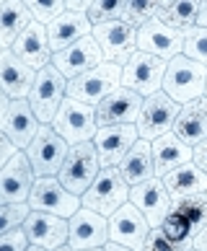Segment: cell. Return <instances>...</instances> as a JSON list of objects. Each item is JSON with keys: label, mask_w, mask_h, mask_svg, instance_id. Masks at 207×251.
<instances>
[{"label": "cell", "mask_w": 207, "mask_h": 251, "mask_svg": "<svg viewBox=\"0 0 207 251\" xmlns=\"http://www.w3.org/2000/svg\"><path fill=\"white\" fill-rule=\"evenodd\" d=\"M205 88H207V65L186 57V54H176L174 60L166 62L163 91L181 106L202 99Z\"/></svg>", "instance_id": "obj_1"}, {"label": "cell", "mask_w": 207, "mask_h": 251, "mask_svg": "<svg viewBox=\"0 0 207 251\" xmlns=\"http://www.w3.org/2000/svg\"><path fill=\"white\" fill-rule=\"evenodd\" d=\"M129 184L125 181V176L119 174L117 166H101L99 176L93 179V184L83 194V207L96 210L101 215L111 218L122 204L129 202Z\"/></svg>", "instance_id": "obj_2"}, {"label": "cell", "mask_w": 207, "mask_h": 251, "mask_svg": "<svg viewBox=\"0 0 207 251\" xmlns=\"http://www.w3.org/2000/svg\"><path fill=\"white\" fill-rule=\"evenodd\" d=\"M101 171V161H99V153H96V145L93 140L88 143H78V145H70L68 155L62 161V169L57 174L60 184L68 192L83 197L86 189L93 184V179L99 176Z\"/></svg>", "instance_id": "obj_3"}, {"label": "cell", "mask_w": 207, "mask_h": 251, "mask_svg": "<svg viewBox=\"0 0 207 251\" xmlns=\"http://www.w3.org/2000/svg\"><path fill=\"white\" fill-rule=\"evenodd\" d=\"M122 86V65L104 60L101 65H96L93 70L83 73V75L68 80V96L83 104L99 106L111 91H117Z\"/></svg>", "instance_id": "obj_4"}, {"label": "cell", "mask_w": 207, "mask_h": 251, "mask_svg": "<svg viewBox=\"0 0 207 251\" xmlns=\"http://www.w3.org/2000/svg\"><path fill=\"white\" fill-rule=\"evenodd\" d=\"M68 99V78L54 68V65H47L36 73V80L31 86L29 94V104L34 109L36 119L42 125H52L54 114H57L60 104Z\"/></svg>", "instance_id": "obj_5"}, {"label": "cell", "mask_w": 207, "mask_h": 251, "mask_svg": "<svg viewBox=\"0 0 207 251\" xmlns=\"http://www.w3.org/2000/svg\"><path fill=\"white\" fill-rule=\"evenodd\" d=\"M70 151V143L54 129L52 125H42L39 132L26 148V155L31 161V169L36 176H57L62 169V161Z\"/></svg>", "instance_id": "obj_6"}, {"label": "cell", "mask_w": 207, "mask_h": 251, "mask_svg": "<svg viewBox=\"0 0 207 251\" xmlns=\"http://www.w3.org/2000/svg\"><path fill=\"white\" fill-rule=\"evenodd\" d=\"M52 127L68 140L70 145H78V143H88L93 140L99 129L96 122V106L91 104H83V101H75V99H65L57 114L52 119Z\"/></svg>", "instance_id": "obj_7"}, {"label": "cell", "mask_w": 207, "mask_h": 251, "mask_svg": "<svg viewBox=\"0 0 207 251\" xmlns=\"http://www.w3.org/2000/svg\"><path fill=\"white\" fill-rule=\"evenodd\" d=\"M93 39L99 42L104 60L125 68V62L137 52V26L129 24L127 18L93 24Z\"/></svg>", "instance_id": "obj_8"}, {"label": "cell", "mask_w": 207, "mask_h": 251, "mask_svg": "<svg viewBox=\"0 0 207 251\" xmlns=\"http://www.w3.org/2000/svg\"><path fill=\"white\" fill-rule=\"evenodd\" d=\"M163 78H166V60L140 50L122 68V86L140 94L143 99L163 91Z\"/></svg>", "instance_id": "obj_9"}, {"label": "cell", "mask_w": 207, "mask_h": 251, "mask_svg": "<svg viewBox=\"0 0 207 251\" xmlns=\"http://www.w3.org/2000/svg\"><path fill=\"white\" fill-rule=\"evenodd\" d=\"M29 207L39 210V212H52V215L70 220L83 207V200L78 194L65 189L57 176H36L31 194H29Z\"/></svg>", "instance_id": "obj_10"}, {"label": "cell", "mask_w": 207, "mask_h": 251, "mask_svg": "<svg viewBox=\"0 0 207 251\" xmlns=\"http://www.w3.org/2000/svg\"><path fill=\"white\" fill-rule=\"evenodd\" d=\"M179 111H181V104L174 101L166 91H158V94H153V96H145L143 109H140V117H137L140 137L153 143L155 137L171 132L174 125H176Z\"/></svg>", "instance_id": "obj_11"}, {"label": "cell", "mask_w": 207, "mask_h": 251, "mask_svg": "<svg viewBox=\"0 0 207 251\" xmlns=\"http://www.w3.org/2000/svg\"><path fill=\"white\" fill-rule=\"evenodd\" d=\"M34 181H36V174L31 169L29 155L24 151H18L11 161L0 169V204L29 202Z\"/></svg>", "instance_id": "obj_12"}, {"label": "cell", "mask_w": 207, "mask_h": 251, "mask_svg": "<svg viewBox=\"0 0 207 251\" xmlns=\"http://www.w3.org/2000/svg\"><path fill=\"white\" fill-rule=\"evenodd\" d=\"M150 223L145 220V215L140 212L132 202L122 204V207L109 218V241L114 244H122L132 251H143L145 241L150 233Z\"/></svg>", "instance_id": "obj_13"}, {"label": "cell", "mask_w": 207, "mask_h": 251, "mask_svg": "<svg viewBox=\"0 0 207 251\" xmlns=\"http://www.w3.org/2000/svg\"><path fill=\"white\" fill-rule=\"evenodd\" d=\"M101 62H104V52L99 47V42L93 39V34L91 36H83V39H78L75 44H70V47H65L60 52H52V65L68 80H73V78L83 75V73L93 70Z\"/></svg>", "instance_id": "obj_14"}, {"label": "cell", "mask_w": 207, "mask_h": 251, "mask_svg": "<svg viewBox=\"0 0 207 251\" xmlns=\"http://www.w3.org/2000/svg\"><path fill=\"white\" fill-rule=\"evenodd\" d=\"M70 233L68 244L80 251V249H104L109 244V218L96 210L80 207L75 215L68 220Z\"/></svg>", "instance_id": "obj_15"}, {"label": "cell", "mask_w": 207, "mask_h": 251, "mask_svg": "<svg viewBox=\"0 0 207 251\" xmlns=\"http://www.w3.org/2000/svg\"><path fill=\"white\" fill-rule=\"evenodd\" d=\"M137 50L140 52H148V54H155L161 60H174L176 54L184 52V31L171 29L166 26L163 21H153L143 24L137 29Z\"/></svg>", "instance_id": "obj_16"}, {"label": "cell", "mask_w": 207, "mask_h": 251, "mask_svg": "<svg viewBox=\"0 0 207 251\" xmlns=\"http://www.w3.org/2000/svg\"><path fill=\"white\" fill-rule=\"evenodd\" d=\"M39 127H42V122L36 119L29 99H11L3 119H0V132H3L18 151H26V148H29L34 135L39 132Z\"/></svg>", "instance_id": "obj_17"}, {"label": "cell", "mask_w": 207, "mask_h": 251, "mask_svg": "<svg viewBox=\"0 0 207 251\" xmlns=\"http://www.w3.org/2000/svg\"><path fill=\"white\" fill-rule=\"evenodd\" d=\"M140 140L137 125H104L93 135L101 166H119L122 158L129 153V148Z\"/></svg>", "instance_id": "obj_18"}, {"label": "cell", "mask_w": 207, "mask_h": 251, "mask_svg": "<svg viewBox=\"0 0 207 251\" xmlns=\"http://www.w3.org/2000/svg\"><path fill=\"white\" fill-rule=\"evenodd\" d=\"M129 202L145 215L150 228H158L166 220L168 212H171V194H168L161 176H153V179H148L143 184H135L129 189Z\"/></svg>", "instance_id": "obj_19"}, {"label": "cell", "mask_w": 207, "mask_h": 251, "mask_svg": "<svg viewBox=\"0 0 207 251\" xmlns=\"http://www.w3.org/2000/svg\"><path fill=\"white\" fill-rule=\"evenodd\" d=\"M21 228L26 230L29 244L42 246L47 251H54V249L65 246L68 244V233H70L68 218L52 215V212H39V210H31L29 215H26Z\"/></svg>", "instance_id": "obj_20"}, {"label": "cell", "mask_w": 207, "mask_h": 251, "mask_svg": "<svg viewBox=\"0 0 207 251\" xmlns=\"http://www.w3.org/2000/svg\"><path fill=\"white\" fill-rule=\"evenodd\" d=\"M143 96L129 91L125 86H119L117 91L101 101L96 106V122L99 127L104 125H137L140 109H143Z\"/></svg>", "instance_id": "obj_21"}, {"label": "cell", "mask_w": 207, "mask_h": 251, "mask_svg": "<svg viewBox=\"0 0 207 251\" xmlns=\"http://www.w3.org/2000/svg\"><path fill=\"white\" fill-rule=\"evenodd\" d=\"M11 50H13L26 65H29V68H34L36 73H39L42 68H47V65H52V47H50L47 24L31 21V24L21 31V36L13 42Z\"/></svg>", "instance_id": "obj_22"}, {"label": "cell", "mask_w": 207, "mask_h": 251, "mask_svg": "<svg viewBox=\"0 0 207 251\" xmlns=\"http://www.w3.org/2000/svg\"><path fill=\"white\" fill-rule=\"evenodd\" d=\"M34 80L36 70L29 68L13 50L0 52V88L8 94V99H29Z\"/></svg>", "instance_id": "obj_23"}, {"label": "cell", "mask_w": 207, "mask_h": 251, "mask_svg": "<svg viewBox=\"0 0 207 251\" xmlns=\"http://www.w3.org/2000/svg\"><path fill=\"white\" fill-rule=\"evenodd\" d=\"M47 34H50V47L52 52H60L65 47H70V44H75L78 39H83V36H91L93 34V24L88 13H78V11H65L52 18L50 24H47Z\"/></svg>", "instance_id": "obj_24"}, {"label": "cell", "mask_w": 207, "mask_h": 251, "mask_svg": "<svg viewBox=\"0 0 207 251\" xmlns=\"http://www.w3.org/2000/svg\"><path fill=\"white\" fill-rule=\"evenodd\" d=\"M153 158H155V176H166L168 171L189 163L194 158V148L186 145L174 129L153 140Z\"/></svg>", "instance_id": "obj_25"}, {"label": "cell", "mask_w": 207, "mask_h": 251, "mask_svg": "<svg viewBox=\"0 0 207 251\" xmlns=\"http://www.w3.org/2000/svg\"><path fill=\"white\" fill-rule=\"evenodd\" d=\"M119 174L125 176V181L129 187H135V184H143L148 179H153L155 176V158H153V143L150 140H140L129 148V153L122 158V163L117 166Z\"/></svg>", "instance_id": "obj_26"}, {"label": "cell", "mask_w": 207, "mask_h": 251, "mask_svg": "<svg viewBox=\"0 0 207 251\" xmlns=\"http://www.w3.org/2000/svg\"><path fill=\"white\" fill-rule=\"evenodd\" d=\"M174 132L192 148L207 140V96L181 106V111L176 117V125H174Z\"/></svg>", "instance_id": "obj_27"}, {"label": "cell", "mask_w": 207, "mask_h": 251, "mask_svg": "<svg viewBox=\"0 0 207 251\" xmlns=\"http://www.w3.org/2000/svg\"><path fill=\"white\" fill-rule=\"evenodd\" d=\"M34 21L29 8L24 5V0H8L0 5V47L11 50L13 42L21 36V31Z\"/></svg>", "instance_id": "obj_28"}, {"label": "cell", "mask_w": 207, "mask_h": 251, "mask_svg": "<svg viewBox=\"0 0 207 251\" xmlns=\"http://www.w3.org/2000/svg\"><path fill=\"white\" fill-rule=\"evenodd\" d=\"M166 189L171 197H184V194H194V192H207V174L197 166L194 161L179 166V169L168 171L161 176Z\"/></svg>", "instance_id": "obj_29"}, {"label": "cell", "mask_w": 207, "mask_h": 251, "mask_svg": "<svg viewBox=\"0 0 207 251\" xmlns=\"http://www.w3.org/2000/svg\"><path fill=\"white\" fill-rule=\"evenodd\" d=\"M202 0H163L161 11H158V21L179 31H186L197 26V16H200Z\"/></svg>", "instance_id": "obj_30"}, {"label": "cell", "mask_w": 207, "mask_h": 251, "mask_svg": "<svg viewBox=\"0 0 207 251\" xmlns=\"http://www.w3.org/2000/svg\"><path fill=\"white\" fill-rule=\"evenodd\" d=\"M171 212L181 215L189 223L192 233L197 236L207 223V192H194L184 194V197H171Z\"/></svg>", "instance_id": "obj_31"}, {"label": "cell", "mask_w": 207, "mask_h": 251, "mask_svg": "<svg viewBox=\"0 0 207 251\" xmlns=\"http://www.w3.org/2000/svg\"><path fill=\"white\" fill-rule=\"evenodd\" d=\"M125 13H127V0H93V5L88 8L91 24L117 21V18H125Z\"/></svg>", "instance_id": "obj_32"}, {"label": "cell", "mask_w": 207, "mask_h": 251, "mask_svg": "<svg viewBox=\"0 0 207 251\" xmlns=\"http://www.w3.org/2000/svg\"><path fill=\"white\" fill-rule=\"evenodd\" d=\"M161 5H163V0H127V13H125V18L140 29L143 24L158 18Z\"/></svg>", "instance_id": "obj_33"}, {"label": "cell", "mask_w": 207, "mask_h": 251, "mask_svg": "<svg viewBox=\"0 0 207 251\" xmlns=\"http://www.w3.org/2000/svg\"><path fill=\"white\" fill-rule=\"evenodd\" d=\"M186 57L207 65V29L205 26H192L184 31V52Z\"/></svg>", "instance_id": "obj_34"}, {"label": "cell", "mask_w": 207, "mask_h": 251, "mask_svg": "<svg viewBox=\"0 0 207 251\" xmlns=\"http://www.w3.org/2000/svg\"><path fill=\"white\" fill-rule=\"evenodd\" d=\"M29 212H31L29 202H21V204H0V236L8 233V230L21 228Z\"/></svg>", "instance_id": "obj_35"}, {"label": "cell", "mask_w": 207, "mask_h": 251, "mask_svg": "<svg viewBox=\"0 0 207 251\" xmlns=\"http://www.w3.org/2000/svg\"><path fill=\"white\" fill-rule=\"evenodd\" d=\"M24 5L39 24H50L52 18H57L65 11V0H24Z\"/></svg>", "instance_id": "obj_36"}, {"label": "cell", "mask_w": 207, "mask_h": 251, "mask_svg": "<svg viewBox=\"0 0 207 251\" xmlns=\"http://www.w3.org/2000/svg\"><path fill=\"white\" fill-rule=\"evenodd\" d=\"M189 249H192V241H174V238H168L161 228H153L148 233L143 251H189Z\"/></svg>", "instance_id": "obj_37"}, {"label": "cell", "mask_w": 207, "mask_h": 251, "mask_svg": "<svg viewBox=\"0 0 207 251\" xmlns=\"http://www.w3.org/2000/svg\"><path fill=\"white\" fill-rule=\"evenodd\" d=\"M158 228H161L168 238H174V241H194V233H192L189 223H186L181 215H176V212H168L166 220Z\"/></svg>", "instance_id": "obj_38"}, {"label": "cell", "mask_w": 207, "mask_h": 251, "mask_svg": "<svg viewBox=\"0 0 207 251\" xmlns=\"http://www.w3.org/2000/svg\"><path fill=\"white\" fill-rule=\"evenodd\" d=\"M29 249V238H26L24 228L8 230V233L0 236V251H26Z\"/></svg>", "instance_id": "obj_39"}, {"label": "cell", "mask_w": 207, "mask_h": 251, "mask_svg": "<svg viewBox=\"0 0 207 251\" xmlns=\"http://www.w3.org/2000/svg\"><path fill=\"white\" fill-rule=\"evenodd\" d=\"M18 153V148L11 143V140H8V137L3 135V132H0V169H3V166L8 163V161H11V158Z\"/></svg>", "instance_id": "obj_40"}, {"label": "cell", "mask_w": 207, "mask_h": 251, "mask_svg": "<svg viewBox=\"0 0 207 251\" xmlns=\"http://www.w3.org/2000/svg\"><path fill=\"white\" fill-rule=\"evenodd\" d=\"M192 161L207 174V140H202L200 145H194V158Z\"/></svg>", "instance_id": "obj_41"}, {"label": "cell", "mask_w": 207, "mask_h": 251, "mask_svg": "<svg viewBox=\"0 0 207 251\" xmlns=\"http://www.w3.org/2000/svg\"><path fill=\"white\" fill-rule=\"evenodd\" d=\"M93 5V0H65L68 11H78V13H88V8Z\"/></svg>", "instance_id": "obj_42"}, {"label": "cell", "mask_w": 207, "mask_h": 251, "mask_svg": "<svg viewBox=\"0 0 207 251\" xmlns=\"http://www.w3.org/2000/svg\"><path fill=\"white\" fill-rule=\"evenodd\" d=\"M192 249L194 251H207V223L202 226V230L194 236V241H192Z\"/></svg>", "instance_id": "obj_43"}, {"label": "cell", "mask_w": 207, "mask_h": 251, "mask_svg": "<svg viewBox=\"0 0 207 251\" xmlns=\"http://www.w3.org/2000/svg\"><path fill=\"white\" fill-rule=\"evenodd\" d=\"M197 26H205V29H207V0H202V5H200V16H197Z\"/></svg>", "instance_id": "obj_44"}, {"label": "cell", "mask_w": 207, "mask_h": 251, "mask_svg": "<svg viewBox=\"0 0 207 251\" xmlns=\"http://www.w3.org/2000/svg\"><path fill=\"white\" fill-rule=\"evenodd\" d=\"M8 104H11V99H8V94H5L3 88H0V119H3V114H5Z\"/></svg>", "instance_id": "obj_45"}, {"label": "cell", "mask_w": 207, "mask_h": 251, "mask_svg": "<svg viewBox=\"0 0 207 251\" xmlns=\"http://www.w3.org/2000/svg\"><path fill=\"white\" fill-rule=\"evenodd\" d=\"M104 251H132V249H127V246H122V244H114V241H109V244L104 246Z\"/></svg>", "instance_id": "obj_46"}, {"label": "cell", "mask_w": 207, "mask_h": 251, "mask_svg": "<svg viewBox=\"0 0 207 251\" xmlns=\"http://www.w3.org/2000/svg\"><path fill=\"white\" fill-rule=\"evenodd\" d=\"M54 251H75L70 244H65V246H60V249H54Z\"/></svg>", "instance_id": "obj_47"}, {"label": "cell", "mask_w": 207, "mask_h": 251, "mask_svg": "<svg viewBox=\"0 0 207 251\" xmlns=\"http://www.w3.org/2000/svg\"><path fill=\"white\" fill-rule=\"evenodd\" d=\"M26 251H47V249H42V246H34V244H29V249Z\"/></svg>", "instance_id": "obj_48"}, {"label": "cell", "mask_w": 207, "mask_h": 251, "mask_svg": "<svg viewBox=\"0 0 207 251\" xmlns=\"http://www.w3.org/2000/svg\"><path fill=\"white\" fill-rule=\"evenodd\" d=\"M80 251H104V249H80Z\"/></svg>", "instance_id": "obj_49"}, {"label": "cell", "mask_w": 207, "mask_h": 251, "mask_svg": "<svg viewBox=\"0 0 207 251\" xmlns=\"http://www.w3.org/2000/svg\"><path fill=\"white\" fill-rule=\"evenodd\" d=\"M3 3H8V0H0V5H3Z\"/></svg>", "instance_id": "obj_50"}, {"label": "cell", "mask_w": 207, "mask_h": 251, "mask_svg": "<svg viewBox=\"0 0 207 251\" xmlns=\"http://www.w3.org/2000/svg\"><path fill=\"white\" fill-rule=\"evenodd\" d=\"M205 96H207V88H205Z\"/></svg>", "instance_id": "obj_51"}, {"label": "cell", "mask_w": 207, "mask_h": 251, "mask_svg": "<svg viewBox=\"0 0 207 251\" xmlns=\"http://www.w3.org/2000/svg\"><path fill=\"white\" fill-rule=\"evenodd\" d=\"M0 52H3V47H0Z\"/></svg>", "instance_id": "obj_52"}, {"label": "cell", "mask_w": 207, "mask_h": 251, "mask_svg": "<svg viewBox=\"0 0 207 251\" xmlns=\"http://www.w3.org/2000/svg\"><path fill=\"white\" fill-rule=\"evenodd\" d=\"M189 251H194V249H189Z\"/></svg>", "instance_id": "obj_53"}]
</instances>
